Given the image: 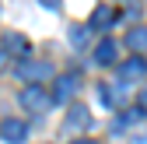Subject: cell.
<instances>
[{"label":"cell","mask_w":147,"mask_h":144,"mask_svg":"<svg viewBox=\"0 0 147 144\" xmlns=\"http://www.w3.org/2000/svg\"><path fill=\"white\" fill-rule=\"evenodd\" d=\"M14 74L21 77V81L39 84V81H49V77H53V63H49V60H21V63L14 67Z\"/></svg>","instance_id":"cell-1"},{"label":"cell","mask_w":147,"mask_h":144,"mask_svg":"<svg viewBox=\"0 0 147 144\" xmlns=\"http://www.w3.org/2000/svg\"><path fill=\"white\" fill-rule=\"evenodd\" d=\"M88 127H91V113L84 109V105H70V109H67V120H63V127H60V134L77 141V134H84Z\"/></svg>","instance_id":"cell-2"},{"label":"cell","mask_w":147,"mask_h":144,"mask_svg":"<svg viewBox=\"0 0 147 144\" xmlns=\"http://www.w3.org/2000/svg\"><path fill=\"white\" fill-rule=\"evenodd\" d=\"M21 105H25V109H32V113H46L49 105H53V95L46 92L42 84H28L25 92H21Z\"/></svg>","instance_id":"cell-3"},{"label":"cell","mask_w":147,"mask_h":144,"mask_svg":"<svg viewBox=\"0 0 147 144\" xmlns=\"http://www.w3.org/2000/svg\"><path fill=\"white\" fill-rule=\"evenodd\" d=\"M77 92H81V81L74 77V74H67V77H60L56 84H53V102H56V105H67V102L77 98Z\"/></svg>","instance_id":"cell-4"},{"label":"cell","mask_w":147,"mask_h":144,"mask_svg":"<svg viewBox=\"0 0 147 144\" xmlns=\"http://www.w3.org/2000/svg\"><path fill=\"white\" fill-rule=\"evenodd\" d=\"M0 137H4L7 144H25V141H28V123L7 116L4 123H0Z\"/></svg>","instance_id":"cell-5"},{"label":"cell","mask_w":147,"mask_h":144,"mask_svg":"<svg viewBox=\"0 0 147 144\" xmlns=\"http://www.w3.org/2000/svg\"><path fill=\"white\" fill-rule=\"evenodd\" d=\"M147 74V60L144 56H130L123 67H119V84H133V81H140Z\"/></svg>","instance_id":"cell-6"},{"label":"cell","mask_w":147,"mask_h":144,"mask_svg":"<svg viewBox=\"0 0 147 144\" xmlns=\"http://www.w3.org/2000/svg\"><path fill=\"white\" fill-rule=\"evenodd\" d=\"M4 49H11L14 56H21V60H28V53H32V46H28V39L21 32H4Z\"/></svg>","instance_id":"cell-7"},{"label":"cell","mask_w":147,"mask_h":144,"mask_svg":"<svg viewBox=\"0 0 147 144\" xmlns=\"http://www.w3.org/2000/svg\"><path fill=\"white\" fill-rule=\"evenodd\" d=\"M126 46H130L133 53H147V28L144 25H133L130 32H126Z\"/></svg>","instance_id":"cell-8"},{"label":"cell","mask_w":147,"mask_h":144,"mask_svg":"<svg viewBox=\"0 0 147 144\" xmlns=\"http://www.w3.org/2000/svg\"><path fill=\"white\" fill-rule=\"evenodd\" d=\"M112 21H116V11L109 4H98L95 14H91V28H112Z\"/></svg>","instance_id":"cell-9"},{"label":"cell","mask_w":147,"mask_h":144,"mask_svg":"<svg viewBox=\"0 0 147 144\" xmlns=\"http://www.w3.org/2000/svg\"><path fill=\"white\" fill-rule=\"evenodd\" d=\"M116 53H119V46H116L112 39H102V42L95 46V63H102V67H105V63H112V60H116Z\"/></svg>","instance_id":"cell-10"},{"label":"cell","mask_w":147,"mask_h":144,"mask_svg":"<svg viewBox=\"0 0 147 144\" xmlns=\"http://www.w3.org/2000/svg\"><path fill=\"white\" fill-rule=\"evenodd\" d=\"M70 42H74V46H84V42H88V28H74V32H70Z\"/></svg>","instance_id":"cell-11"},{"label":"cell","mask_w":147,"mask_h":144,"mask_svg":"<svg viewBox=\"0 0 147 144\" xmlns=\"http://www.w3.org/2000/svg\"><path fill=\"white\" fill-rule=\"evenodd\" d=\"M130 144H147V134H137V137H130Z\"/></svg>","instance_id":"cell-12"},{"label":"cell","mask_w":147,"mask_h":144,"mask_svg":"<svg viewBox=\"0 0 147 144\" xmlns=\"http://www.w3.org/2000/svg\"><path fill=\"white\" fill-rule=\"evenodd\" d=\"M140 109L147 113V88H144V92H140Z\"/></svg>","instance_id":"cell-13"},{"label":"cell","mask_w":147,"mask_h":144,"mask_svg":"<svg viewBox=\"0 0 147 144\" xmlns=\"http://www.w3.org/2000/svg\"><path fill=\"white\" fill-rule=\"evenodd\" d=\"M70 144H95L91 137H77V141H70Z\"/></svg>","instance_id":"cell-14"},{"label":"cell","mask_w":147,"mask_h":144,"mask_svg":"<svg viewBox=\"0 0 147 144\" xmlns=\"http://www.w3.org/2000/svg\"><path fill=\"white\" fill-rule=\"evenodd\" d=\"M56 4H60V0H42V7H49V11L56 7Z\"/></svg>","instance_id":"cell-15"},{"label":"cell","mask_w":147,"mask_h":144,"mask_svg":"<svg viewBox=\"0 0 147 144\" xmlns=\"http://www.w3.org/2000/svg\"><path fill=\"white\" fill-rule=\"evenodd\" d=\"M4 63H7V53H0V70H4Z\"/></svg>","instance_id":"cell-16"}]
</instances>
